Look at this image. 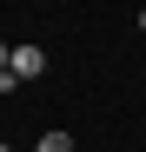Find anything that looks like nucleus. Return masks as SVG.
Wrapping results in <instances>:
<instances>
[{
  "instance_id": "20e7f679",
  "label": "nucleus",
  "mask_w": 146,
  "mask_h": 152,
  "mask_svg": "<svg viewBox=\"0 0 146 152\" xmlns=\"http://www.w3.org/2000/svg\"><path fill=\"white\" fill-rule=\"evenodd\" d=\"M0 152H13V145H7V139H0Z\"/></svg>"
},
{
  "instance_id": "f03ea898",
  "label": "nucleus",
  "mask_w": 146,
  "mask_h": 152,
  "mask_svg": "<svg viewBox=\"0 0 146 152\" xmlns=\"http://www.w3.org/2000/svg\"><path fill=\"white\" fill-rule=\"evenodd\" d=\"M33 152H73V132H40Z\"/></svg>"
},
{
  "instance_id": "7ed1b4c3",
  "label": "nucleus",
  "mask_w": 146,
  "mask_h": 152,
  "mask_svg": "<svg viewBox=\"0 0 146 152\" xmlns=\"http://www.w3.org/2000/svg\"><path fill=\"white\" fill-rule=\"evenodd\" d=\"M7 66H13V46H7V40H0V73H7Z\"/></svg>"
},
{
  "instance_id": "39448f33",
  "label": "nucleus",
  "mask_w": 146,
  "mask_h": 152,
  "mask_svg": "<svg viewBox=\"0 0 146 152\" xmlns=\"http://www.w3.org/2000/svg\"><path fill=\"white\" fill-rule=\"evenodd\" d=\"M139 27H146V7H139Z\"/></svg>"
},
{
  "instance_id": "f257e3e1",
  "label": "nucleus",
  "mask_w": 146,
  "mask_h": 152,
  "mask_svg": "<svg viewBox=\"0 0 146 152\" xmlns=\"http://www.w3.org/2000/svg\"><path fill=\"white\" fill-rule=\"evenodd\" d=\"M40 73H46V53H40V46H13V80L27 86V80H40Z\"/></svg>"
}]
</instances>
